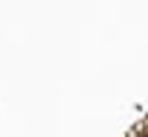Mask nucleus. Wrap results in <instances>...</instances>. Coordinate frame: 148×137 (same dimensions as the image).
Wrapping results in <instances>:
<instances>
[{"instance_id":"f257e3e1","label":"nucleus","mask_w":148,"mask_h":137,"mask_svg":"<svg viewBox=\"0 0 148 137\" xmlns=\"http://www.w3.org/2000/svg\"><path fill=\"white\" fill-rule=\"evenodd\" d=\"M137 137H148V129H145V131H140V134H137Z\"/></svg>"}]
</instances>
